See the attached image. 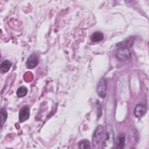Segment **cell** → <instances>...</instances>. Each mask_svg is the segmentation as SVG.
Returning <instances> with one entry per match:
<instances>
[{"instance_id": "obj_2", "label": "cell", "mask_w": 149, "mask_h": 149, "mask_svg": "<svg viewBox=\"0 0 149 149\" xmlns=\"http://www.w3.org/2000/svg\"><path fill=\"white\" fill-rule=\"evenodd\" d=\"M131 53L129 48L126 46L119 47L116 52V58L121 61H126L130 58Z\"/></svg>"}, {"instance_id": "obj_9", "label": "cell", "mask_w": 149, "mask_h": 149, "mask_svg": "<svg viewBox=\"0 0 149 149\" xmlns=\"http://www.w3.org/2000/svg\"><path fill=\"white\" fill-rule=\"evenodd\" d=\"M11 62L9 60H4L1 64V70L3 73L7 72L11 67Z\"/></svg>"}, {"instance_id": "obj_6", "label": "cell", "mask_w": 149, "mask_h": 149, "mask_svg": "<svg viewBox=\"0 0 149 149\" xmlns=\"http://www.w3.org/2000/svg\"><path fill=\"white\" fill-rule=\"evenodd\" d=\"M30 116V109L27 105L23 107L19 111V119L20 122H24L27 120Z\"/></svg>"}, {"instance_id": "obj_12", "label": "cell", "mask_w": 149, "mask_h": 149, "mask_svg": "<svg viewBox=\"0 0 149 149\" xmlns=\"http://www.w3.org/2000/svg\"><path fill=\"white\" fill-rule=\"evenodd\" d=\"M79 147L81 148H90V143L87 139L81 140L79 143Z\"/></svg>"}, {"instance_id": "obj_8", "label": "cell", "mask_w": 149, "mask_h": 149, "mask_svg": "<svg viewBox=\"0 0 149 149\" xmlns=\"http://www.w3.org/2000/svg\"><path fill=\"white\" fill-rule=\"evenodd\" d=\"M91 41L94 42H98L102 41L104 38V35L100 31H95L91 34L90 37Z\"/></svg>"}, {"instance_id": "obj_7", "label": "cell", "mask_w": 149, "mask_h": 149, "mask_svg": "<svg viewBox=\"0 0 149 149\" xmlns=\"http://www.w3.org/2000/svg\"><path fill=\"white\" fill-rule=\"evenodd\" d=\"M146 112V106L142 104H137L134 109V115L137 118L142 117Z\"/></svg>"}, {"instance_id": "obj_3", "label": "cell", "mask_w": 149, "mask_h": 149, "mask_svg": "<svg viewBox=\"0 0 149 149\" xmlns=\"http://www.w3.org/2000/svg\"><path fill=\"white\" fill-rule=\"evenodd\" d=\"M104 134V127L99 125L95 129L93 137V143L94 146L98 145L102 140L103 135Z\"/></svg>"}, {"instance_id": "obj_1", "label": "cell", "mask_w": 149, "mask_h": 149, "mask_svg": "<svg viewBox=\"0 0 149 149\" xmlns=\"http://www.w3.org/2000/svg\"><path fill=\"white\" fill-rule=\"evenodd\" d=\"M115 146L114 133L111 126H108L107 127L105 137L102 142V148L106 149L113 148Z\"/></svg>"}, {"instance_id": "obj_10", "label": "cell", "mask_w": 149, "mask_h": 149, "mask_svg": "<svg viewBox=\"0 0 149 149\" xmlns=\"http://www.w3.org/2000/svg\"><path fill=\"white\" fill-rule=\"evenodd\" d=\"M27 88L25 87V86H20V87H19V88L17 89V91H16V94L17 96L19 98L24 97L26 95L27 93Z\"/></svg>"}, {"instance_id": "obj_11", "label": "cell", "mask_w": 149, "mask_h": 149, "mask_svg": "<svg viewBox=\"0 0 149 149\" xmlns=\"http://www.w3.org/2000/svg\"><path fill=\"white\" fill-rule=\"evenodd\" d=\"M7 112L6 109L4 108H2L1 109V126L2 127L3 123H5L6 118H7Z\"/></svg>"}, {"instance_id": "obj_4", "label": "cell", "mask_w": 149, "mask_h": 149, "mask_svg": "<svg viewBox=\"0 0 149 149\" xmlns=\"http://www.w3.org/2000/svg\"><path fill=\"white\" fill-rule=\"evenodd\" d=\"M107 83L105 79L102 78L98 83L97 87V94L101 98H104L106 95Z\"/></svg>"}, {"instance_id": "obj_13", "label": "cell", "mask_w": 149, "mask_h": 149, "mask_svg": "<svg viewBox=\"0 0 149 149\" xmlns=\"http://www.w3.org/2000/svg\"><path fill=\"white\" fill-rule=\"evenodd\" d=\"M125 144V136L124 134H120L118 138V146L122 148H124Z\"/></svg>"}, {"instance_id": "obj_5", "label": "cell", "mask_w": 149, "mask_h": 149, "mask_svg": "<svg viewBox=\"0 0 149 149\" xmlns=\"http://www.w3.org/2000/svg\"><path fill=\"white\" fill-rule=\"evenodd\" d=\"M38 56L36 54H32L27 59L26 62V66L29 69H33L35 68L38 63Z\"/></svg>"}]
</instances>
